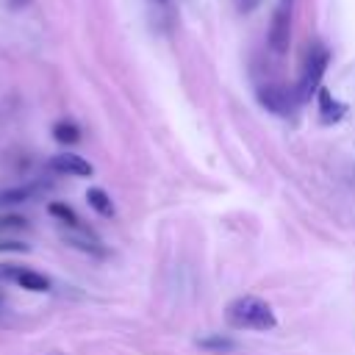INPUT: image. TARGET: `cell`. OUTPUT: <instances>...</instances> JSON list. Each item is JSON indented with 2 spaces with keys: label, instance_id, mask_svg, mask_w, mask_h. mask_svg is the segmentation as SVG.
Masks as SVG:
<instances>
[{
  "label": "cell",
  "instance_id": "obj_13",
  "mask_svg": "<svg viewBox=\"0 0 355 355\" xmlns=\"http://www.w3.org/2000/svg\"><path fill=\"white\" fill-rule=\"evenodd\" d=\"M25 197H31V189H11V191H0V202H22Z\"/></svg>",
  "mask_w": 355,
  "mask_h": 355
},
{
  "label": "cell",
  "instance_id": "obj_12",
  "mask_svg": "<svg viewBox=\"0 0 355 355\" xmlns=\"http://www.w3.org/2000/svg\"><path fill=\"white\" fill-rule=\"evenodd\" d=\"M197 344L202 347V349H208V352H233L236 349V341L233 338H227V336H205V338H197Z\"/></svg>",
  "mask_w": 355,
  "mask_h": 355
},
{
  "label": "cell",
  "instance_id": "obj_9",
  "mask_svg": "<svg viewBox=\"0 0 355 355\" xmlns=\"http://www.w3.org/2000/svg\"><path fill=\"white\" fill-rule=\"evenodd\" d=\"M86 200H89V205H92L100 216H114V202H111V197H108L103 189L92 186V189L86 191Z\"/></svg>",
  "mask_w": 355,
  "mask_h": 355
},
{
  "label": "cell",
  "instance_id": "obj_5",
  "mask_svg": "<svg viewBox=\"0 0 355 355\" xmlns=\"http://www.w3.org/2000/svg\"><path fill=\"white\" fill-rule=\"evenodd\" d=\"M50 169L61 172V175H75V178H92V164L75 153H58L50 158Z\"/></svg>",
  "mask_w": 355,
  "mask_h": 355
},
{
  "label": "cell",
  "instance_id": "obj_6",
  "mask_svg": "<svg viewBox=\"0 0 355 355\" xmlns=\"http://www.w3.org/2000/svg\"><path fill=\"white\" fill-rule=\"evenodd\" d=\"M19 288L25 291H50V280L42 275V272H33V269H11L8 272Z\"/></svg>",
  "mask_w": 355,
  "mask_h": 355
},
{
  "label": "cell",
  "instance_id": "obj_8",
  "mask_svg": "<svg viewBox=\"0 0 355 355\" xmlns=\"http://www.w3.org/2000/svg\"><path fill=\"white\" fill-rule=\"evenodd\" d=\"M67 241H69L72 247L83 250V252H92V255H103V247H100L97 236H94V233H89L86 227H75V230H69V233H67Z\"/></svg>",
  "mask_w": 355,
  "mask_h": 355
},
{
  "label": "cell",
  "instance_id": "obj_10",
  "mask_svg": "<svg viewBox=\"0 0 355 355\" xmlns=\"http://www.w3.org/2000/svg\"><path fill=\"white\" fill-rule=\"evenodd\" d=\"M47 211H50V214H53V216H55L61 225H67L69 230L83 227V225H80V216H78V214H75V211H72L67 202H50V205H47Z\"/></svg>",
  "mask_w": 355,
  "mask_h": 355
},
{
  "label": "cell",
  "instance_id": "obj_7",
  "mask_svg": "<svg viewBox=\"0 0 355 355\" xmlns=\"http://www.w3.org/2000/svg\"><path fill=\"white\" fill-rule=\"evenodd\" d=\"M316 94H319V114H322V122H327V125H330V122H338V119L344 116V111H347L344 103H338V100H336L327 89H322V86H319Z\"/></svg>",
  "mask_w": 355,
  "mask_h": 355
},
{
  "label": "cell",
  "instance_id": "obj_3",
  "mask_svg": "<svg viewBox=\"0 0 355 355\" xmlns=\"http://www.w3.org/2000/svg\"><path fill=\"white\" fill-rule=\"evenodd\" d=\"M291 17H294V0H277L275 14H272V25H269V44L277 55H283L288 50L291 42Z\"/></svg>",
  "mask_w": 355,
  "mask_h": 355
},
{
  "label": "cell",
  "instance_id": "obj_4",
  "mask_svg": "<svg viewBox=\"0 0 355 355\" xmlns=\"http://www.w3.org/2000/svg\"><path fill=\"white\" fill-rule=\"evenodd\" d=\"M258 100H261L269 111H275V114H280V116H286V114L294 111V97H291V92H286L283 86H261V89H258Z\"/></svg>",
  "mask_w": 355,
  "mask_h": 355
},
{
  "label": "cell",
  "instance_id": "obj_15",
  "mask_svg": "<svg viewBox=\"0 0 355 355\" xmlns=\"http://www.w3.org/2000/svg\"><path fill=\"white\" fill-rule=\"evenodd\" d=\"M0 227H6V230H11V227H25V219H22V216H3V219H0Z\"/></svg>",
  "mask_w": 355,
  "mask_h": 355
},
{
  "label": "cell",
  "instance_id": "obj_14",
  "mask_svg": "<svg viewBox=\"0 0 355 355\" xmlns=\"http://www.w3.org/2000/svg\"><path fill=\"white\" fill-rule=\"evenodd\" d=\"M0 252H28V244L14 239H0Z\"/></svg>",
  "mask_w": 355,
  "mask_h": 355
},
{
  "label": "cell",
  "instance_id": "obj_11",
  "mask_svg": "<svg viewBox=\"0 0 355 355\" xmlns=\"http://www.w3.org/2000/svg\"><path fill=\"white\" fill-rule=\"evenodd\" d=\"M53 136H55V141H61V144H75V141L80 139V128H78L75 122H69V119H61V122L53 125Z\"/></svg>",
  "mask_w": 355,
  "mask_h": 355
},
{
  "label": "cell",
  "instance_id": "obj_2",
  "mask_svg": "<svg viewBox=\"0 0 355 355\" xmlns=\"http://www.w3.org/2000/svg\"><path fill=\"white\" fill-rule=\"evenodd\" d=\"M330 64V50L324 44H311L308 53H305V61H302V75H300V92L297 97L300 100H308L313 92H319L322 86V75Z\"/></svg>",
  "mask_w": 355,
  "mask_h": 355
},
{
  "label": "cell",
  "instance_id": "obj_1",
  "mask_svg": "<svg viewBox=\"0 0 355 355\" xmlns=\"http://www.w3.org/2000/svg\"><path fill=\"white\" fill-rule=\"evenodd\" d=\"M227 322L239 330H272L277 324V316L272 311L269 302H263L261 297H252V294H244V297H236L230 305H227Z\"/></svg>",
  "mask_w": 355,
  "mask_h": 355
},
{
  "label": "cell",
  "instance_id": "obj_17",
  "mask_svg": "<svg viewBox=\"0 0 355 355\" xmlns=\"http://www.w3.org/2000/svg\"><path fill=\"white\" fill-rule=\"evenodd\" d=\"M158 3H166V0H158Z\"/></svg>",
  "mask_w": 355,
  "mask_h": 355
},
{
  "label": "cell",
  "instance_id": "obj_16",
  "mask_svg": "<svg viewBox=\"0 0 355 355\" xmlns=\"http://www.w3.org/2000/svg\"><path fill=\"white\" fill-rule=\"evenodd\" d=\"M14 8H22V6H28V0H8Z\"/></svg>",
  "mask_w": 355,
  "mask_h": 355
}]
</instances>
